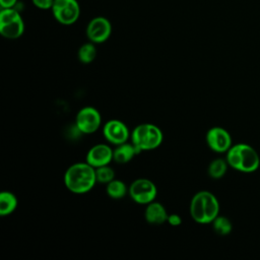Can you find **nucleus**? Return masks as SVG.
<instances>
[{
  "label": "nucleus",
  "instance_id": "f257e3e1",
  "mask_svg": "<svg viewBox=\"0 0 260 260\" xmlns=\"http://www.w3.org/2000/svg\"><path fill=\"white\" fill-rule=\"evenodd\" d=\"M95 183V169L86 161L73 164L65 171L64 184L72 193H86L93 188Z\"/></svg>",
  "mask_w": 260,
  "mask_h": 260
},
{
  "label": "nucleus",
  "instance_id": "f03ea898",
  "mask_svg": "<svg viewBox=\"0 0 260 260\" xmlns=\"http://www.w3.org/2000/svg\"><path fill=\"white\" fill-rule=\"evenodd\" d=\"M219 203L209 191H199L191 199L190 215L194 221L201 224L211 223L218 215Z\"/></svg>",
  "mask_w": 260,
  "mask_h": 260
},
{
  "label": "nucleus",
  "instance_id": "7ed1b4c3",
  "mask_svg": "<svg viewBox=\"0 0 260 260\" xmlns=\"http://www.w3.org/2000/svg\"><path fill=\"white\" fill-rule=\"evenodd\" d=\"M228 164L233 169L242 173H253L260 165L257 151L249 144L238 143L232 145L226 151Z\"/></svg>",
  "mask_w": 260,
  "mask_h": 260
},
{
  "label": "nucleus",
  "instance_id": "20e7f679",
  "mask_svg": "<svg viewBox=\"0 0 260 260\" xmlns=\"http://www.w3.org/2000/svg\"><path fill=\"white\" fill-rule=\"evenodd\" d=\"M130 139L138 152H141L157 148L164 140V134L156 125L142 123L132 130Z\"/></svg>",
  "mask_w": 260,
  "mask_h": 260
},
{
  "label": "nucleus",
  "instance_id": "39448f33",
  "mask_svg": "<svg viewBox=\"0 0 260 260\" xmlns=\"http://www.w3.org/2000/svg\"><path fill=\"white\" fill-rule=\"evenodd\" d=\"M23 30V21L15 9L4 8L0 12V34L4 38L17 39Z\"/></svg>",
  "mask_w": 260,
  "mask_h": 260
},
{
  "label": "nucleus",
  "instance_id": "423d86ee",
  "mask_svg": "<svg viewBox=\"0 0 260 260\" xmlns=\"http://www.w3.org/2000/svg\"><path fill=\"white\" fill-rule=\"evenodd\" d=\"M128 193L135 203L146 205L154 201L157 194V189L155 184L149 179L139 178L131 183L130 187L128 188Z\"/></svg>",
  "mask_w": 260,
  "mask_h": 260
},
{
  "label": "nucleus",
  "instance_id": "0eeeda50",
  "mask_svg": "<svg viewBox=\"0 0 260 260\" xmlns=\"http://www.w3.org/2000/svg\"><path fill=\"white\" fill-rule=\"evenodd\" d=\"M102 117L100 112L93 107L80 109L75 117V126L81 134L94 133L101 126Z\"/></svg>",
  "mask_w": 260,
  "mask_h": 260
},
{
  "label": "nucleus",
  "instance_id": "6e6552de",
  "mask_svg": "<svg viewBox=\"0 0 260 260\" xmlns=\"http://www.w3.org/2000/svg\"><path fill=\"white\" fill-rule=\"evenodd\" d=\"M103 135L109 143L113 145H119L121 143L127 142L131 133L124 122L118 119H112L107 121L104 125Z\"/></svg>",
  "mask_w": 260,
  "mask_h": 260
},
{
  "label": "nucleus",
  "instance_id": "1a4fd4ad",
  "mask_svg": "<svg viewBox=\"0 0 260 260\" xmlns=\"http://www.w3.org/2000/svg\"><path fill=\"white\" fill-rule=\"evenodd\" d=\"M52 8L55 18L63 24H71L79 16V7L75 0H54Z\"/></svg>",
  "mask_w": 260,
  "mask_h": 260
},
{
  "label": "nucleus",
  "instance_id": "9d476101",
  "mask_svg": "<svg viewBox=\"0 0 260 260\" xmlns=\"http://www.w3.org/2000/svg\"><path fill=\"white\" fill-rule=\"evenodd\" d=\"M206 143L215 152H226L232 146V137L224 128L216 126L207 131Z\"/></svg>",
  "mask_w": 260,
  "mask_h": 260
},
{
  "label": "nucleus",
  "instance_id": "9b49d317",
  "mask_svg": "<svg viewBox=\"0 0 260 260\" xmlns=\"http://www.w3.org/2000/svg\"><path fill=\"white\" fill-rule=\"evenodd\" d=\"M114 149L105 143H99L89 148L86 153L85 161L94 169L110 165L113 160Z\"/></svg>",
  "mask_w": 260,
  "mask_h": 260
},
{
  "label": "nucleus",
  "instance_id": "f8f14e48",
  "mask_svg": "<svg viewBox=\"0 0 260 260\" xmlns=\"http://www.w3.org/2000/svg\"><path fill=\"white\" fill-rule=\"evenodd\" d=\"M111 35V24L105 17H95L87 25L86 36L92 43H104Z\"/></svg>",
  "mask_w": 260,
  "mask_h": 260
},
{
  "label": "nucleus",
  "instance_id": "ddd939ff",
  "mask_svg": "<svg viewBox=\"0 0 260 260\" xmlns=\"http://www.w3.org/2000/svg\"><path fill=\"white\" fill-rule=\"evenodd\" d=\"M168 212L165 206L156 201L146 204L144 210V218L150 224H161L168 219Z\"/></svg>",
  "mask_w": 260,
  "mask_h": 260
},
{
  "label": "nucleus",
  "instance_id": "4468645a",
  "mask_svg": "<svg viewBox=\"0 0 260 260\" xmlns=\"http://www.w3.org/2000/svg\"><path fill=\"white\" fill-rule=\"evenodd\" d=\"M139 153L136 147L133 145L132 142H124L119 145H116L114 148V155H113V160L117 164H127L132 158Z\"/></svg>",
  "mask_w": 260,
  "mask_h": 260
},
{
  "label": "nucleus",
  "instance_id": "2eb2a0df",
  "mask_svg": "<svg viewBox=\"0 0 260 260\" xmlns=\"http://www.w3.org/2000/svg\"><path fill=\"white\" fill-rule=\"evenodd\" d=\"M18 205L17 197L10 191H2L0 193V215L5 216L11 214Z\"/></svg>",
  "mask_w": 260,
  "mask_h": 260
},
{
  "label": "nucleus",
  "instance_id": "dca6fc26",
  "mask_svg": "<svg viewBox=\"0 0 260 260\" xmlns=\"http://www.w3.org/2000/svg\"><path fill=\"white\" fill-rule=\"evenodd\" d=\"M106 192L108 196L111 197L112 199H121L125 197V195L128 192V189L124 182H122L121 180L114 179L113 181L107 184Z\"/></svg>",
  "mask_w": 260,
  "mask_h": 260
},
{
  "label": "nucleus",
  "instance_id": "f3484780",
  "mask_svg": "<svg viewBox=\"0 0 260 260\" xmlns=\"http://www.w3.org/2000/svg\"><path fill=\"white\" fill-rule=\"evenodd\" d=\"M228 166H229V164H228L226 159L215 158L209 164V166L207 168V173H208L209 177L212 179H215V180L220 179L226 173Z\"/></svg>",
  "mask_w": 260,
  "mask_h": 260
},
{
  "label": "nucleus",
  "instance_id": "a211bd4d",
  "mask_svg": "<svg viewBox=\"0 0 260 260\" xmlns=\"http://www.w3.org/2000/svg\"><path fill=\"white\" fill-rule=\"evenodd\" d=\"M95 56H96V49L91 43H86L82 45L79 48L77 53L78 60L84 64L91 63L95 59Z\"/></svg>",
  "mask_w": 260,
  "mask_h": 260
},
{
  "label": "nucleus",
  "instance_id": "6ab92c4d",
  "mask_svg": "<svg viewBox=\"0 0 260 260\" xmlns=\"http://www.w3.org/2000/svg\"><path fill=\"white\" fill-rule=\"evenodd\" d=\"M211 223L213 226V231L218 236H226L232 232V228H233L232 222L225 216L217 215Z\"/></svg>",
  "mask_w": 260,
  "mask_h": 260
},
{
  "label": "nucleus",
  "instance_id": "aec40b11",
  "mask_svg": "<svg viewBox=\"0 0 260 260\" xmlns=\"http://www.w3.org/2000/svg\"><path fill=\"white\" fill-rule=\"evenodd\" d=\"M95 177L96 182L101 184H108L115 179V172L109 165L103 166L95 169Z\"/></svg>",
  "mask_w": 260,
  "mask_h": 260
},
{
  "label": "nucleus",
  "instance_id": "412c9836",
  "mask_svg": "<svg viewBox=\"0 0 260 260\" xmlns=\"http://www.w3.org/2000/svg\"><path fill=\"white\" fill-rule=\"evenodd\" d=\"M167 222L169 224L173 225V226H177V225H180L182 223V218H181V216L179 214L172 213V214H169Z\"/></svg>",
  "mask_w": 260,
  "mask_h": 260
},
{
  "label": "nucleus",
  "instance_id": "4be33fe9",
  "mask_svg": "<svg viewBox=\"0 0 260 260\" xmlns=\"http://www.w3.org/2000/svg\"><path fill=\"white\" fill-rule=\"evenodd\" d=\"M34 4L41 9H48L53 6L54 0H32Z\"/></svg>",
  "mask_w": 260,
  "mask_h": 260
},
{
  "label": "nucleus",
  "instance_id": "5701e85b",
  "mask_svg": "<svg viewBox=\"0 0 260 260\" xmlns=\"http://www.w3.org/2000/svg\"><path fill=\"white\" fill-rule=\"evenodd\" d=\"M16 3V0H0V4L3 8H11Z\"/></svg>",
  "mask_w": 260,
  "mask_h": 260
}]
</instances>
